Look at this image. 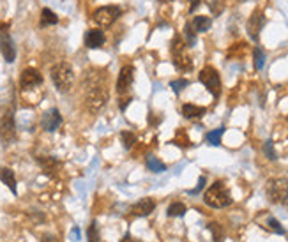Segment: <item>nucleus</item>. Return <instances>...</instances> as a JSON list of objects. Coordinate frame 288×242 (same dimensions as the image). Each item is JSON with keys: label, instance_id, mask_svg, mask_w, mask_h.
<instances>
[{"label": "nucleus", "instance_id": "1", "mask_svg": "<svg viewBox=\"0 0 288 242\" xmlns=\"http://www.w3.org/2000/svg\"><path fill=\"white\" fill-rule=\"evenodd\" d=\"M203 202L212 209H225L232 203V195H230L228 187L221 180H218L212 186L207 187L205 195H203Z\"/></svg>", "mask_w": 288, "mask_h": 242}, {"label": "nucleus", "instance_id": "2", "mask_svg": "<svg viewBox=\"0 0 288 242\" xmlns=\"http://www.w3.org/2000/svg\"><path fill=\"white\" fill-rule=\"evenodd\" d=\"M106 101H108V90L105 87V80H99V82H94L92 85H89L85 95V108L90 113H98L106 105Z\"/></svg>", "mask_w": 288, "mask_h": 242}, {"label": "nucleus", "instance_id": "3", "mask_svg": "<svg viewBox=\"0 0 288 242\" xmlns=\"http://www.w3.org/2000/svg\"><path fill=\"white\" fill-rule=\"evenodd\" d=\"M52 82L59 92H69L75 83V72L67 62H59L52 67Z\"/></svg>", "mask_w": 288, "mask_h": 242}, {"label": "nucleus", "instance_id": "4", "mask_svg": "<svg viewBox=\"0 0 288 242\" xmlns=\"http://www.w3.org/2000/svg\"><path fill=\"white\" fill-rule=\"evenodd\" d=\"M200 82L205 85L207 90L212 94V98H220L221 94V78H220V72L216 71L212 66H205L200 71L198 75Z\"/></svg>", "mask_w": 288, "mask_h": 242}, {"label": "nucleus", "instance_id": "5", "mask_svg": "<svg viewBox=\"0 0 288 242\" xmlns=\"http://www.w3.org/2000/svg\"><path fill=\"white\" fill-rule=\"evenodd\" d=\"M16 140V122L13 110H7L0 118V141L4 145H11Z\"/></svg>", "mask_w": 288, "mask_h": 242}, {"label": "nucleus", "instance_id": "6", "mask_svg": "<svg viewBox=\"0 0 288 242\" xmlns=\"http://www.w3.org/2000/svg\"><path fill=\"white\" fill-rule=\"evenodd\" d=\"M267 198L272 203H283L288 200V184L283 179H271L266 187Z\"/></svg>", "mask_w": 288, "mask_h": 242}, {"label": "nucleus", "instance_id": "7", "mask_svg": "<svg viewBox=\"0 0 288 242\" xmlns=\"http://www.w3.org/2000/svg\"><path fill=\"white\" fill-rule=\"evenodd\" d=\"M0 52H2L6 62H14L16 59V48L9 36V25L7 23H0Z\"/></svg>", "mask_w": 288, "mask_h": 242}, {"label": "nucleus", "instance_id": "8", "mask_svg": "<svg viewBox=\"0 0 288 242\" xmlns=\"http://www.w3.org/2000/svg\"><path fill=\"white\" fill-rule=\"evenodd\" d=\"M122 9L118 6H103L94 11V21L101 27H110L121 16Z\"/></svg>", "mask_w": 288, "mask_h": 242}, {"label": "nucleus", "instance_id": "9", "mask_svg": "<svg viewBox=\"0 0 288 242\" xmlns=\"http://www.w3.org/2000/svg\"><path fill=\"white\" fill-rule=\"evenodd\" d=\"M263 25H266V16H263V13L260 9L253 11V14L248 20V25H246V29H248V36L251 37L253 41H258Z\"/></svg>", "mask_w": 288, "mask_h": 242}, {"label": "nucleus", "instance_id": "10", "mask_svg": "<svg viewBox=\"0 0 288 242\" xmlns=\"http://www.w3.org/2000/svg\"><path fill=\"white\" fill-rule=\"evenodd\" d=\"M41 83H43V76H41V72L37 71V69L29 67L21 72V76H20L21 90H32V88H36L37 85H41Z\"/></svg>", "mask_w": 288, "mask_h": 242}, {"label": "nucleus", "instance_id": "11", "mask_svg": "<svg viewBox=\"0 0 288 242\" xmlns=\"http://www.w3.org/2000/svg\"><path fill=\"white\" fill-rule=\"evenodd\" d=\"M134 80V67L133 66H124L118 72V80H117V92L118 94H126V92L131 88Z\"/></svg>", "mask_w": 288, "mask_h": 242}, {"label": "nucleus", "instance_id": "12", "mask_svg": "<svg viewBox=\"0 0 288 242\" xmlns=\"http://www.w3.org/2000/svg\"><path fill=\"white\" fill-rule=\"evenodd\" d=\"M41 124H43L44 131L53 133V131H57V129H59L60 124H62V115H60V111L57 108L48 110L43 115V120H41Z\"/></svg>", "mask_w": 288, "mask_h": 242}, {"label": "nucleus", "instance_id": "13", "mask_svg": "<svg viewBox=\"0 0 288 242\" xmlns=\"http://www.w3.org/2000/svg\"><path fill=\"white\" fill-rule=\"evenodd\" d=\"M154 209H156L154 200H152V198H141L140 202L133 205L131 214L134 217H145V216H149V214H151Z\"/></svg>", "mask_w": 288, "mask_h": 242}, {"label": "nucleus", "instance_id": "14", "mask_svg": "<svg viewBox=\"0 0 288 242\" xmlns=\"http://www.w3.org/2000/svg\"><path fill=\"white\" fill-rule=\"evenodd\" d=\"M83 43H85L87 48L98 50L105 44V34H103V30H98V29L87 30L85 37H83Z\"/></svg>", "mask_w": 288, "mask_h": 242}, {"label": "nucleus", "instance_id": "15", "mask_svg": "<svg viewBox=\"0 0 288 242\" xmlns=\"http://www.w3.org/2000/svg\"><path fill=\"white\" fill-rule=\"evenodd\" d=\"M0 180L9 187L11 193L16 195V177H14V172L11 168H2L0 170Z\"/></svg>", "mask_w": 288, "mask_h": 242}, {"label": "nucleus", "instance_id": "16", "mask_svg": "<svg viewBox=\"0 0 288 242\" xmlns=\"http://www.w3.org/2000/svg\"><path fill=\"white\" fill-rule=\"evenodd\" d=\"M37 163H39V164H41V168H43L46 174H50V175L55 174L57 168L60 166V163L55 159V157H46V156L37 157Z\"/></svg>", "mask_w": 288, "mask_h": 242}, {"label": "nucleus", "instance_id": "17", "mask_svg": "<svg viewBox=\"0 0 288 242\" xmlns=\"http://www.w3.org/2000/svg\"><path fill=\"white\" fill-rule=\"evenodd\" d=\"M182 115L186 118H200L205 115V108H203V106H197V105L187 103V105L182 106Z\"/></svg>", "mask_w": 288, "mask_h": 242}, {"label": "nucleus", "instance_id": "18", "mask_svg": "<svg viewBox=\"0 0 288 242\" xmlns=\"http://www.w3.org/2000/svg\"><path fill=\"white\" fill-rule=\"evenodd\" d=\"M174 66L180 69V71H191V69H193V60H191L186 53H180V55L174 57Z\"/></svg>", "mask_w": 288, "mask_h": 242}, {"label": "nucleus", "instance_id": "19", "mask_svg": "<svg viewBox=\"0 0 288 242\" xmlns=\"http://www.w3.org/2000/svg\"><path fill=\"white\" fill-rule=\"evenodd\" d=\"M191 27L195 29V32H207L212 27V20L209 16H197L191 23Z\"/></svg>", "mask_w": 288, "mask_h": 242}, {"label": "nucleus", "instance_id": "20", "mask_svg": "<svg viewBox=\"0 0 288 242\" xmlns=\"http://www.w3.org/2000/svg\"><path fill=\"white\" fill-rule=\"evenodd\" d=\"M57 21H59V18H57V14L53 13L52 9H48V7H44V9L41 11V21H39V25H41V27H50V25H55Z\"/></svg>", "mask_w": 288, "mask_h": 242}, {"label": "nucleus", "instance_id": "21", "mask_svg": "<svg viewBox=\"0 0 288 242\" xmlns=\"http://www.w3.org/2000/svg\"><path fill=\"white\" fill-rule=\"evenodd\" d=\"M147 166H149V170L154 172V174H163V172H166V164L157 159L156 156L147 157Z\"/></svg>", "mask_w": 288, "mask_h": 242}, {"label": "nucleus", "instance_id": "22", "mask_svg": "<svg viewBox=\"0 0 288 242\" xmlns=\"http://www.w3.org/2000/svg\"><path fill=\"white\" fill-rule=\"evenodd\" d=\"M186 205H184L182 202H174V203H170V207H168V210H166V214L170 217H182L184 214H186Z\"/></svg>", "mask_w": 288, "mask_h": 242}, {"label": "nucleus", "instance_id": "23", "mask_svg": "<svg viewBox=\"0 0 288 242\" xmlns=\"http://www.w3.org/2000/svg\"><path fill=\"white\" fill-rule=\"evenodd\" d=\"M209 232L212 233V239L214 242H223L225 240V230H223V226L220 223H209Z\"/></svg>", "mask_w": 288, "mask_h": 242}, {"label": "nucleus", "instance_id": "24", "mask_svg": "<svg viewBox=\"0 0 288 242\" xmlns=\"http://www.w3.org/2000/svg\"><path fill=\"white\" fill-rule=\"evenodd\" d=\"M223 134H225V128L221 126V128H218V129H214V131L207 133V141H209L210 145H214V147H218V145H221Z\"/></svg>", "mask_w": 288, "mask_h": 242}, {"label": "nucleus", "instance_id": "25", "mask_svg": "<svg viewBox=\"0 0 288 242\" xmlns=\"http://www.w3.org/2000/svg\"><path fill=\"white\" fill-rule=\"evenodd\" d=\"M121 141L124 145V149H131L136 143V134L131 131H122L121 133Z\"/></svg>", "mask_w": 288, "mask_h": 242}, {"label": "nucleus", "instance_id": "26", "mask_svg": "<svg viewBox=\"0 0 288 242\" xmlns=\"http://www.w3.org/2000/svg\"><path fill=\"white\" fill-rule=\"evenodd\" d=\"M253 57H255V67L258 69V71L263 69V66H266V53H263V50L256 46L255 52H253Z\"/></svg>", "mask_w": 288, "mask_h": 242}, {"label": "nucleus", "instance_id": "27", "mask_svg": "<svg viewBox=\"0 0 288 242\" xmlns=\"http://www.w3.org/2000/svg\"><path fill=\"white\" fill-rule=\"evenodd\" d=\"M267 225H269V228H271L274 233H278V235H285V228H283L281 223L276 220V217H269Z\"/></svg>", "mask_w": 288, "mask_h": 242}, {"label": "nucleus", "instance_id": "28", "mask_svg": "<svg viewBox=\"0 0 288 242\" xmlns=\"http://www.w3.org/2000/svg\"><path fill=\"white\" fill-rule=\"evenodd\" d=\"M87 237H89V242H99V240H101V235H99V230H98V225H95V221L90 223L89 232H87Z\"/></svg>", "mask_w": 288, "mask_h": 242}, {"label": "nucleus", "instance_id": "29", "mask_svg": "<svg viewBox=\"0 0 288 242\" xmlns=\"http://www.w3.org/2000/svg\"><path fill=\"white\" fill-rule=\"evenodd\" d=\"M225 0H212V2L209 4V7H210V11H212V14L214 16H220V14L225 11Z\"/></svg>", "mask_w": 288, "mask_h": 242}, {"label": "nucleus", "instance_id": "30", "mask_svg": "<svg viewBox=\"0 0 288 242\" xmlns=\"http://www.w3.org/2000/svg\"><path fill=\"white\" fill-rule=\"evenodd\" d=\"M187 85H189V82H187V80H184V78H180V80H174V82L170 83L172 90H174L175 94H180V92H182Z\"/></svg>", "mask_w": 288, "mask_h": 242}, {"label": "nucleus", "instance_id": "31", "mask_svg": "<svg viewBox=\"0 0 288 242\" xmlns=\"http://www.w3.org/2000/svg\"><path fill=\"white\" fill-rule=\"evenodd\" d=\"M180 53H184V41L182 37H175L174 43H172V55H180Z\"/></svg>", "mask_w": 288, "mask_h": 242}, {"label": "nucleus", "instance_id": "32", "mask_svg": "<svg viewBox=\"0 0 288 242\" xmlns=\"http://www.w3.org/2000/svg\"><path fill=\"white\" fill-rule=\"evenodd\" d=\"M184 34H186V37H187V46H195V43H197V36H195V30H193V27H191V23L186 25Z\"/></svg>", "mask_w": 288, "mask_h": 242}, {"label": "nucleus", "instance_id": "33", "mask_svg": "<svg viewBox=\"0 0 288 242\" xmlns=\"http://www.w3.org/2000/svg\"><path fill=\"white\" fill-rule=\"evenodd\" d=\"M263 152H266V156H267L271 161H274V159H276L274 145H272V141H271V140H267L266 143H263Z\"/></svg>", "mask_w": 288, "mask_h": 242}, {"label": "nucleus", "instance_id": "34", "mask_svg": "<svg viewBox=\"0 0 288 242\" xmlns=\"http://www.w3.org/2000/svg\"><path fill=\"white\" fill-rule=\"evenodd\" d=\"M203 186H205V177H200V179H198V186L195 187V189H191L189 193H191V195H198L200 191L203 189Z\"/></svg>", "mask_w": 288, "mask_h": 242}, {"label": "nucleus", "instance_id": "35", "mask_svg": "<svg viewBox=\"0 0 288 242\" xmlns=\"http://www.w3.org/2000/svg\"><path fill=\"white\" fill-rule=\"evenodd\" d=\"M80 237H82V233H80V228H78V226H75V228L71 230V240L78 242Z\"/></svg>", "mask_w": 288, "mask_h": 242}, {"label": "nucleus", "instance_id": "36", "mask_svg": "<svg viewBox=\"0 0 288 242\" xmlns=\"http://www.w3.org/2000/svg\"><path fill=\"white\" fill-rule=\"evenodd\" d=\"M133 99L131 98H126V99H121V103H118V108L121 110H126L129 106V103H131Z\"/></svg>", "mask_w": 288, "mask_h": 242}, {"label": "nucleus", "instance_id": "37", "mask_svg": "<svg viewBox=\"0 0 288 242\" xmlns=\"http://www.w3.org/2000/svg\"><path fill=\"white\" fill-rule=\"evenodd\" d=\"M41 242H59L55 235H50V233H46V235L41 237Z\"/></svg>", "mask_w": 288, "mask_h": 242}, {"label": "nucleus", "instance_id": "38", "mask_svg": "<svg viewBox=\"0 0 288 242\" xmlns=\"http://www.w3.org/2000/svg\"><path fill=\"white\" fill-rule=\"evenodd\" d=\"M200 7V0H189V13H195Z\"/></svg>", "mask_w": 288, "mask_h": 242}, {"label": "nucleus", "instance_id": "39", "mask_svg": "<svg viewBox=\"0 0 288 242\" xmlns=\"http://www.w3.org/2000/svg\"><path fill=\"white\" fill-rule=\"evenodd\" d=\"M121 242H141V240L140 239H134V237H131V235H126Z\"/></svg>", "mask_w": 288, "mask_h": 242}, {"label": "nucleus", "instance_id": "40", "mask_svg": "<svg viewBox=\"0 0 288 242\" xmlns=\"http://www.w3.org/2000/svg\"><path fill=\"white\" fill-rule=\"evenodd\" d=\"M239 2H244V0H239Z\"/></svg>", "mask_w": 288, "mask_h": 242}]
</instances>
